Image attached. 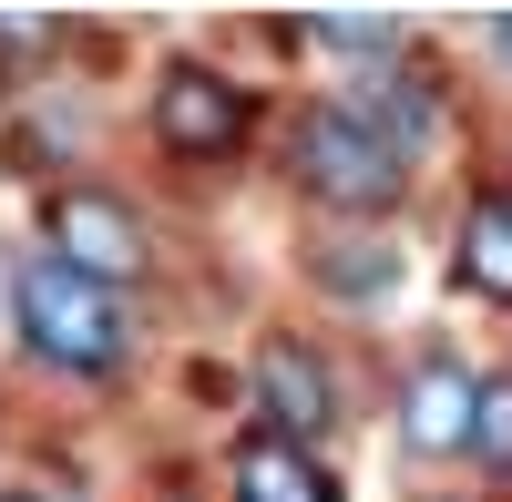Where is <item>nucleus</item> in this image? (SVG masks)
<instances>
[{
    "label": "nucleus",
    "mask_w": 512,
    "mask_h": 502,
    "mask_svg": "<svg viewBox=\"0 0 512 502\" xmlns=\"http://www.w3.org/2000/svg\"><path fill=\"white\" fill-rule=\"evenodd\" d=\"M11 308H21V339L52 359V369H113V359H123V308H113V287H93L82 267H62V257H31L21 287H11Z\"/></svg>",
    "instance_id": "obj_1"
},
{
    "label": "nucleus",
    "mask_w": 512,
    "mask_h": 502,
    "mask_svg": "<svg viewBox=\"0 0 512 502\" xmlns=\"http://www.w3.org/2000/svg\"><path fill=\"white\" fill-rule=\"evenodd\" d=\"M236 502H338V492H328V472H318L297 441L267 431V441L236 451Z\"/></svg>",
    "instance_id": "obj_7"
},
{
    "label": "nucleus",
    "mask_w": 512,
    "mask_h": 502,
    "mask_svg": "<svg viewBox=\"0 0 512 502\" xmlns=\"http://www.w3.org/2000/svg\"><path fill=\"white\" fill-rule=\"evenodd\" d=\"M52 246H62V267H82L93 287H113V277L144 267V216L123 195H62L52 205Z\"/></svg>",
    "instance_id": "obj_4"
},
{
    "label": "nucleus",
    "mask_w": 512,
    "mask_h": 502,
    "mask_svg": "<svg viewBox=\"0 0 512 502\" xmlns=\"http://www.w3.org/2000/svg\"><path fill=\"white\" fill-rule=\"evenodd\" d=\"M472 451H492V462L512 472V380L482 390V421H472Z\"/></svg>",
    "instance_id": "obj_10"
},
{
    "label": "nucleus",
    "mask_w": 512,
    "mask_h": 502,
    "mask_svg": "<svg viewBox=\"0 0 512 502\" xmlns=\"http://www.w3.org/2000/svg\"><path fill=\"white\" fill-rule=\"evenodd\" d=\"M472 421H482V380H472L461 359H420V369H410V390H400V441L441 462V451L472 441Z\"/></svg>",
    "instance_id": "obj_5"
},
{
    "label": "nucleus",
    "mask_w": 512,
    "mask_h": 502,
    "mask_svg": "<svg viewBox=\"0 0 512 502\" xmlns=\"http://www.w3.org/2000/svg\"><path fill=\"white\" fill-rule=\"evenodd\" d=\"M256 390H267V410H277V441H308V431H328L338 421V380L297 349V339H267V359H256Z\"/></svg>",
    "instance_id": "obj_6"
},
{
    "label": "nucleus",
    "mask_w": 512,
    "mask_h": 502,
    "mask_svg": "<svg viewBox=\"0 0 512 502\" xmlns=\"http://www.w3.org/2000/svg\"><path fill=\"white\" fill-rule=\"evenodd\" d=\"M482 41H492V52H502V62H512V21H492V31H482Z\"/></svg>",
    "instance_id": "obj_12"
},
{
    "label": "nucleus",
    "mask_w": 512,
    "mask_h": 502,
    "mask_svg": "<svg viewBox=\"0 0 512 502\" xmlns=\"http://www.w3.org/2000/svg\"><path fill=\"white\" fill-rule=\"evenodd\" d=\"M154 134L175 154H195V164H216V154L246 144V93L216 82L205 62H185V72H164V93H154Z\"/></svg>",
    "instance_id": "obj_3"
},
{
    "label": "nucleus",
    "mask_w": 512,
    "mask_h": 502,
    "mask_svg": "<svg viewBox=\"0 0 512 502\" xmlns=\"http://www.w3.org/2000/svg\"><path fill=\"white\" fill-rule=\"evenodd\" d=\"M297 164H308V185H318L328 205H390V195L410 185L400 144L379 134L369 113H318L308 134H297Z\"/></svg>",
    "instance_id": "obj_2"
},
{
    "label": "nucleus",
    "mask_w": 512,
    "mask_h": 502,
    "mask_svg": "<svg viewBox=\"0 0 512 502\" xmlns=\"http://www.w3.org/2000/svg\"><path fill=\"white\" fill-rule=\"evenodd\" d=\"M31 52V21H0V93H11V62Z\"/></svg>",
    "instance_id": "obj_11"
},
{
    "label": "nucleus",
    "mask_w": 512,
    "mask_h": 502,
    "mask_svg": "<svg viewBox=\"0 0 512 502\" xmlns=\"http://www.w3.org/2000/svg\"><path fill=\"white\" fill-rule=\"evenodd\" d=\"M0 502H52V492H0Z\"/></svg>",
    "instance_id": "obj_13"
},
{
    "label": "nucleus",
    "mask_w": 512,
    "mask_h": 502,
    "mask_svg": "<svg viewBox=\"0 0 512 502\" xmlns=\"http://www.w3.org/2000/svg\"><path fill=\"white\" fill-rule=\"evenodd\" d=\"M461 287L512 298V195H482L472 216H461Z\"/></svg>",
    "instance_id": "obj_8"
},
{
    "label": "nucleus",
    "mask_w": 512,
    "mask_h": 502,
    "mask_svg": "<svg viewBox=\"0 0 512 502\" xmlns=\"http://www.w3.org/2000/svg\"><path fill=\"white\" fill-rule=\"evenodd\" d=\"M318 277H328V287H359V298H369V287H390V246L349 236V246H338V257H318Z\"/></svg>",
    "instance_id": "obj_9"
}]
</instances>
